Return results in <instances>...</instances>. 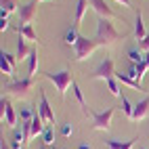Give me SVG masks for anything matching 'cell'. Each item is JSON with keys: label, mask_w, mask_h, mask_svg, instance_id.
<instances>
[{"label": "cell", "mask_w": 149, "mask_h": 149, "mask_svg": "<svg viewBox=\"0 0 149 149\" xmlns=\"http://www.w3.org/2000/svg\"><path fill=\"white\" fill-rule=\"evenodd\" d=\"M124 34H120L113 27V23L107 17H99L97 19V40L101 42V46H111L118 40H124Z\"/></svg>", "instance_id": "obj_1"}, {"label": "cell", "mask_w": 149, "mask_h": 149, "mask_svg": "<svg viewBox=\"0 0 149 149\" xmlns=\"http://www.w3.org/2000/svg\"><path fill=\"white\" fill-rule=\"evenodd\" d=\"M44 78H48V80L57 86V91H59L61 97H65L67 88L74 84V78H72V72H69V69H61V72H46Z\"/></svg>", "instance_id": "obj_2"}, {"label": "cell", "mask_w": 149, "mask_h": 149, "mask_svg": "<svg viewBox=\"0 0 149 149\" xmlns=\"http://www.w3.org/2000/svg\"><path fill=\"white\" fill-rule=\"evenodd\" d=\"M101 46V42L97 40H88V38H84V36H80L78 38V42H76V46H74V53H76V61H84V59H88L93 55V51L95 48H99Z\"/></svg>", "instance_id": "obj_3"}, {"label": "cell", "mask_w": 149, "mask_h": 149, "mask_svg": "<svg viewBox=\"0 0 149 149\" xmlns=\"http://www.w3.org/2000/svg\"><path fill=\"white\" fill-rule=\"evenodd\" d=\"M113 113H116V107H109V109H105V111H91L93 128H95V130H107L109 124H111Z\"/></svg>", "instance_id": "obj_4"}, {"label": "cell", "mask_w": 149, "mask_h": 149, "mask_svg": "<svg viewBox=\"0 0 149 149\" xmlns=\"http://www.w3.org/2000/svg\"><path fill=\"white\" fill-rule=\"evenodd\" d=\"M116 76V67H113V59L111 57H105L101 63H99V67L95 69V74L93 78H97V80H109V78H113Z\"/></svg>", "instance_id": "obj_5"}, {"label": "cell", "mask_w": 149, "mask_h": 149, "mask_svg": "<svg viewBox=\"0 0 149 149\" xmlns=\"http://www.w3.org/2000/svg\"><path fill=\"white\" fill-rule=\"evenodd\" d=\"M34 86V78L32 76H27V78H23V80H17V82H11L6 86V91L11 93V95H15V97H25L27 93H29V88Z\"/></svg>", "instance_id": "obj_6"}, {"label": "cell", "mask_w": 149, "mask_h": 149, "mask_svg": "<svg viewBox=\"0 0 149 149\" xmlns=\"http://www.w3.org/2000/svg\"><path fill=\"white\" fill-rule=\"evenodd\" d=\"M0 118H2V122L6 126H15V122H17V113H15V109L6 97L0 99Z\"/></svg>", "instance_id": "obj_7"}, {"label": "cell", "mask_w": 149, "mask_h": 149, "mask_svg": "<svg viewBox=\"0 0 149 149\" xmlns=\"http://www.w3.org/2000/svg\"><path fill=\"white\" fill-rule=\"evenodd\" d=\"M38 113H40V118L44 122L48 124H55V111H53V107L48 105V99H46V93L40 88V107H38Z\"/></svg>", "instance_id": "obj_8"}, {"label": "cell", "mask_w": 149, "mask_h": 149, "mask_svg": "<svg viewBox=\"0 0 149 149\" xmlns=\"http://www.w3.org/2000/svg\"><path fill=\"white\" fill-rule=\"evenodd\" d=\"M36 11H38V2L34 0V2H27V4H21V8H19V21L23 23H32L34 17H36Z\"/></svg>", "instance_id": "obj_9"}, {"label": "cell", "mask_w": 149, "mask_h": 149, "mask_svg": "<svg viewBox=\"0 0 149 149\" xmlns=\"http://www.w3.org/2000/svg\"><path fill=\"white\" fill-rule=\"evenodd\" d=\"M88 4H91L95 8V13L99 17H107V19H116V13L111 11V8L107 6L105 0H88Z\"/></svg>", "instance_id": "obj_10"}, {"label": "cell", "mask_w": 149, "mask_h": 149, "mask_svg": "<svg viewBox=\"0 0 149 149\" xmlns=\"http://www.w3.org/2000/svg\"><path fill=\"white\" fill-rule=\"evenodd\" d=\"M149 113V95L147 97H143L141 101H139L136 105H134V113H132V120L134 122H139V120H143V118Z\"/></svg>", "instance_id": "obj_11"}, {"label": "cell", "mask_w": 149, "mask_h": 149, "mask_svg": "<svg viewBox=\"0 0 149 149\" xmlns=\"http://www.w3.org/2000/svg\"><path fill=\"white\" fill-rule=\"evenodd\" d=\"M116 78H118V82L120 84H126V86H130V88H134V91H141V93H145V86L141 84V82H136V80H132L128 74H122V72H116Z\"/></svg>", "instance_id": "obj_12"}, {"label": "cell", "mask_w": 149, "mask_h": 149, "mask_svg": "<svg viewBox=\"0 0 149 149\" xmlns=\"http://www.w3.org/2000/svg\"><path fill=\"white\" fill-rule=\"evenodd\" d=\"M147 34H149V32L145 29V21H143V13L139 11V13H136V17H134V38H136L139 42H141V40H143V38H145Z\"/></svg>", "instance_id": "obj_13"}, {"label": "cell", "mask_w": 149, "mask_h": 149, "mask_svg": "<svg viewBox=\"0 0 149 149\" xmlns=\"http://www.w3.org/2000/svg\"><path fill=\"white\" fill-rule=\"evenodd\" d=\"M17 32H19V36H23L25 40H32V42H38V34L34 32V27H32V23H23V25H19V27H17Z\"/></svg>", "instance_id": "obj_14"}, {"label": "cell", "mask_w": 149, "mask_h": 149, "mask_svg": "<svg viewBox=\"0 0 149 149\" xmlns=\"http://www.w3.org/2000/svg\"><path fill=\"white\" fill-rule=\"evenodd\" d=\"M72 93H74V97H76L78 105L82 107L84 116H88V113H91V109H88V105H86V101H84V95H82V91H80V86H78V82H74V84H72Z\"/></svg>", "instance_id": "obj_15"}, {"label": "cell", "mask_w": 149, "mask_h": 149, "mask_svg": "<svg viewBox=\"0 0 149 149\" xmlns=\"http://www.w3.org/2000/svg\"><path fill=\"white\" fill-rule=\"evenodd\" d=\"M86 8H88V0H78V4H76V19H74V25L76 27H80L82 25V19L86 15Z\"/></svg>", "instance_id": "obj_16"}, {"label": "cell", "mask_w": 149, "mask_h": 149, "mask_svg": "<svg viewBox=\"0 0 149 149\" xmlns=\"http://www.w3.org/2000/svg\"><path fill=\"white\" fill-rule=\"evenodd\" d=\"M134 141H136V139H130V141H116V139H107L105 145L111 147V149H132L134 147Z\"/></svg>", "instance_id": "obj_17"}, {"label": "cell", "mask_w": 149, "mask_h": 149, "mask_svg": "<svg viewBox=\"0 0 149 149\" xmlns=\"http://www.w3.org/2000/svg\"><path fill=\"white\" fill-rule=\"evenodd\" d=\"M44 132V120L40 118V113L36 111V116L32 118V139L34 136H40Z\"/></svg>", "instance_id": "obj_18"}, {"label": "cell", "mask_w": 149, "mask_h": 149, "mask_svg": "<svg viewBox=\"0 0 149 149\" xmlns=\"http://www.w3.org/2000/svg\"><path fill=\"white\" fill-rule=\"evenodd\" d=\"M29 53H32V48H27L25 38L19 36V40H17V59H19V61H23V59L29 57Z\"/></svg>", "instance_id": "obj_19"}, {"label": "cell", "mask_w": 149, "mask_h": 149, "mask_svg": "<svg viewBox=\"0 0 149 149\" xmlns=\"http://www.w3.org/2000/svg\"><path fill=\"white\" fill-rule=\"evenodd\" d=\"M36 69H38V51L32 48V53H29V57H27V74L34 78Z\"/></svg>", "instance_id": "obj_20"}, {"label": "cell", "mask_w": 149, "mask_h": 149, "mask_svg": "<svg viewBox=\"0 0 149 149\" xmlns=\"http://www.w3.org/2000/svg\"><path fill=\"white\" fill-rule=\"evenodd\" d=\"M42 143H44L46 147H51V145L55 143V126H53V124L44 126V132H42Z\"/></svg>", "instance_id": "obj_21"}, {"label": "cell", "mask_w": 149, "mask_h": 149, "mask_svg": "<svg viewBox=\"0 0 149 149\" xmlns=\"http://www.w3.org/2000/svg\"><path fill=\"white\" fill-rule=\"evenodd\" d=\"M11 149H23L25 147V139H23V132H19V130H15L13 132V136H11Z\"/></svg>", "instance_id": "obj_22"}, {"label": "cell", "mask_w": 149, "mask_h": 149, "mask_svg": "<svg viewBox=\"0 0 149 149\" xmlns=\"http://www.w3.org/2000/svg\"><path fill=\"white\" fill-rule=\"evenodd\" d=\"M78 38H80V34H78V27L74 25V27H69L67 32H65V44H69V46H76V42H78Z\"/></svg>", "instance_id": "obj_23"}, {"label": "cell", "mask_w": 149, "mask_h": 149, "mask_svg": "<svg viewBox=\"0 0 149 149\" xmlns=\"http://www.w3.org/2000/svg\"><path fill=\"white\" fill-rule=\"evenodd\" d=\"M120 101H122V111H124V116H126V118H130V120H132V113H134V105H132L130 101H128V97H126V95H122V97H120Z\"/></svg>", "instance_id": "obj_24"}, {"label": "cell", "mask_w": 149, "mask_h": 149, "mask_svg": "<svg viewBox=\"0 0 149 149\" xmlns=\"http://www.w3.org/2000/svg\"><path fill=\"white\" fill-rule=\"evenodd\" d=\"M107 88H109V93H111L113 97H122V93H120V82H118L116 76L107 80Z\"/></svg>", "instance_id": "obj_25"}, {"label": "cell", "mask_w": 149, "mask_h": 149, "mask_svg": "<svg viewBox=\"0 0 149 149\" xmlns=\"http://www.w3.org/2000/svg\"><path fill=\"white\" fill-rule=\"evenodd\" d=\"M143 55L145 53H141V48H128V59H130V63H141L143 61Z\"/></svg>", "instance_id": "obj_26"}, {"label": "cell", "mask_w": 149, "mask_h": 149, "mask_svg": "<svg viewBox=\"0 0 149 149\" xmlns=\"http://www.w3.org/2000/svg\"><path fill=\"white\" fill-rule=\"evenodd\" d=\"M34 116H36V111L32 107H27V105H23L21 109H19V118H21V122H29Z\"/></svg>", "instance_id": "obj_27"}, {"label": "cell", "mask_w": 149, "mask_h": 149, "mask_svg": "<svg viewBox=\"0 0 149 149\" xmlns=\"http://www.w3.org/2000/svg\"><path fill=\"white\" fill-rule=\"evenodd\" d=\"M0 2H2V11H6L8 15L15 13V11H19V8H17V2H19V0H0Z\"/></svg>", "instance_id": "obj_28"}, {"label": "cell", "mask_w": 149, "mask_h": 149, "mask_svg": "<svg viewBox=\"0 0 149 149\" xmlns=\"http://www.w3.org/2000/svg\"><path fill=\"white\" fill-rule=\"evenodd\" d=\"M0 69H2V74H6V76H13L15 74V67L8 63L4 57H0Z\"/></svg>", "instance_id": "obj_29"}, {"label": "cell", "mask_w": 149, "mask_h": 149, "mask_svg": "<svg viewBox=\"0 0 149 149\" xmlns=\"http://www.w3.org/2000/svg\"><path fill=\"white\" fill-rule=\"evenodd\" d=\"M147 69H149V67H147V63H145V61L136 63V80H139V82L143 80V76H145V72H147Z\"/></svg>", "instance_id": "obj_30"}, {"label": "cell", "mask_w": 149, "mask_h": 149, "mask_svg": "<svg viewBox=\"0 0 149 149\" xmlns=\"http://www.w3.org/2000/svg\"><path fill=\"white\" fill-rule=\"evenodd\" d=\"M2 57H4V59H6V61L11 63L13 67H15V65H17V61H19V59H17V55H13V53H6V51H2Z\"/></svg>", "instance_id": "obj_31"}, {"label": "cell", "mask_w": 149, "mask_h": 149, "mask_svg": "<svg viewBox=\"0 0 149 149\" xmlns=\"http://www.w3.org/2000/svg\"><path fill=\"white\" fill-rule=\"evenodd\" d=\"M72 132H74V128H72V124H69V122H65L63 126H61V134L67 139V136H72Z\"/></svg>", "instance_id": "obj_32"}, {"label": "cell", "mask_w": 149, "mask_h": 149, "mask_svg": "<svg viewBox=\"0 0 149 149\" xmlns=\"http://www.w3.org/2000/svg\"><path fill=\"white\" fill-rule=\"evenodd\" d=\"M139 48H141V51H145V53H149V34L143 38L141 42H139Z\"/></svg>", "instance_id": "obj_33"}, {"label": "cell", "mask_w": 149, "mask_h": 149, "mask_svg": "<svg viewBox=\"0 0 149 149\" xmlns=\"http://www.w3.org/2000/svg\"><path fill=\"white\" fill-rule=\"evenodd\" d=\"M4 29H8V21H6V19L0 21V32H4Z\"/></svg>", "instance_id": "obj_34"}, {"label": "cell", "mask_w": 149, "mask_h": 149, "mask_svg": "<svg viewBox=\"0 0 149 149\" xmlns=\"http://www.w3.org/2000/svg\"><path fill=\"white\" fill-rule=\"evenodd\" d=\"M78 149H91V145H88V143H80V145H78Z\"/></svg>", "instance_id": "obj_35"}, {"label": "cell", "mask_w": 149, "mask_h": 149, "mask_svg": "<svg viewBox=\"0 0 149 149\" xmlns=\"http://www.w3.org/2000/svg\"><path fill=\"white\" fill-rule=\"evenodd\" d=\"M0 149H11V145H8V143H4V141H2V143H0Z\"/></svg>", "instance_id": "obj_36"}, {"label": "cell", "mask_w": 149, "mask_h": 149, "mask_svg": "<svg viewBox=\"0 0 149 149\" xmlns=\"http://www.w3.org/2000/svg\"><path fill=\"white\" fill-rule=\"evenodd\" d=\"M116 2H122L124 6H130V0H116Z\"/></svg>", "instance_id": "obj_37"}, {"label": "cell", "mask_w": 149, "mask_h": 149, "mask_svg": "<svg viewBox=\"0 0 149 149\" xmlns=\"http://www.w3.org/2000/svg\"><path fill=\"white\" fill-rule=\"evenodd\" d=\"M143 61H145V63H147V67H149V53H145V55H143Z\"/></svg>", "instance_id": "obj_38"}, {"label": "cell", "mask_w": 149, "mask_h": 149, "mask_svg": "<svg viewBox=\"0 0 149 149\" xmlns=\"http://www.w3.org/2000/svg\"><path fill=\"white\" fill-rule=\"evenodd\" d=\"M42 149H51V147H46V145H42Z\"/></svg>", "instance_id": "obj_39"}, {"label": "cell", "mask_w": 149, "mask_h": 149, "mask_svg": "<svg viewBox=\"0 0 149 149\" xmlns=\"http://www.w3.org/2000/svg\"><path fill=\"white\" fill-rule=\"evenodd\" d=\"M36 2H44V0H36Z\"/></svg>", "instance_id": "obj_40"}, {"label": "cell", "mask_w": 149, "mask_h": 149, "mask_svg": "<svg viewBox=\"0 0 149 149\" xmlns=\"http://www.w3.org/2000/svg\"><path fill=\"white\" fill-rule=\"evenodd\" d=\"M139 149H145V147H139Z\"/></svg>", "instance_id": "obj_41"}, {"label": "cell", "mask_w": 149, "mask_h": 149, "mask_svg": "<svg viewBox=\"0 0 149 149\" xmlns=\"http://www.w3.org/2000/svg\"><path fill=\"white\" fill-rule=\"evenodd\" d=\"M107 149H111V147H107Z\"/></svg>", "instance_id": "obj_42"}, {"label": "cell", "mask_w": 149, "mask_h": 149, "mask_svg": "<svg viewBox=\"0 0 149 149\" xmlns=\"http://www.w3.org/2000/svg\"><path fill=\"white\" fill-rule=\"evenodd\" d=\"M55 149H59V147H55Z\"/></svg>", "instance_id": "obj_43"}]
</instances>
